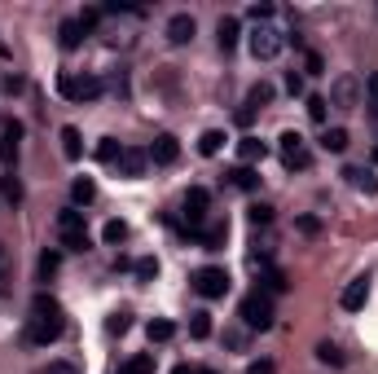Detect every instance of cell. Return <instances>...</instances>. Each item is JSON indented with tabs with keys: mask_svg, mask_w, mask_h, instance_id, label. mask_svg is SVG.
Wrapping results in <instances>:
<instances>
[{
	"mask_svg": "<svg viewBox=\"0 0 378 374\" xmlns=\"http://www.w3.org/2000/svg\"><path fill=\"white\" fill-rule=\"evenodd\" d=\"M62 331H66V313H62V304L53 295H36L31 299V317H27V343H53V339H62Z\"/></svg>",
	"mask_w": 378,
	"mask_h": 374,
	"instance_id": "cell-1",
	"label": "cell"
},
{
	"mask_svg": "<svg viewBox=\"0 0 378 374\" xmlns=\"http://www.w3.org/2000/svg\"><path fill=\"white\" fill-rule=\"evenodd\" d=\"M238 317H242V326L246 331H273V299L264 295V291H251V295H242V304H238Z\"/></svg>",
	"mask_w": 378,
	"mask_h": 374,
	"instance_id": "cell-2",
	"label": "cell"
},
{
	"mask_svg": "<svg viewBox=\"0 0 378 374\" xmlns=\"http://www.w3.org/2000/svg\"><path fill=\"white\" fill-rule=\"evenodd\" d=\"M58 238H62L66 251H88V224H84V212L80 207L58 212Z\"/></svg>",
	"mask_w": 378,
	"mask_h": 374,
	"instance_id": "cell-3",
	"label": "cell"
},
{
	"mask_svg": "<svg viewBox=\"0 0 378 374\" xmlns=\"http://www.w3.org/2000/svg\"><path fill=\"white\" fill-rule=\"evenodd\" d=\"M102 80L97 75H70V71H62L58 75V93L62 97H70V102H93V97H102Z\"/></svg>",
	"mask_w": 378,
	"mask_h": 374,
	"instance_id": "cell-4",
	"label": "cell"
},
{
	"mask_svg": "<svg viewBox=\"0 0 378 374\" xmlns=\"http://www.w3.org/2000/svg\"><path fill=\"white\" fill-rule=\"evenodd\" d=\"M246 44H251V58H256V62H273L277 53H282V44H286V40H282V31H277V27L260 22V27L251 31V40H246Z\"/></svg>",
	"mask_w": 378,
	"mask_h": 374,
	"instance_id": "cell-5",
	"label": "cell"
},
{
	"mask_svg": "<svg viewBox=\"0 0 378 374\" xmlns=\"http://www.w3.org/2000/svg\"><path fill=\"white\" fill-rule=\"evenodd\" d=\"M194 291L203 299H224V291H229V273H224L220 264H207L194 273Z\"/></svg>",
	"mask_w": 378,
	"mask_h": 374,
	"instance_id": "cell-6",
	"label": "cell"
},
{
	"mask_svg": "<svg viewBox=\"0 0 378 374\" xmlns=\"http://www.w3.org/2000/svg\"><path fill=\"white\" fill-rule=\"evenodd\" d=\"M277 141H282V163H286L290 172H304V167H313V150H308V141L299 137V133H282Z\"/></svg>",
	"mask_w": 378,
	"mask_h": 374,
	"instance_id": "cell-7",
	"label": "cell"
},
{
	"mask_svg": "<svg viewBox=\"0 0 378 374\" xmlns=\"http://www.w3.org/2000/svg\"><path fill=\"white\" fill-rule=\"evenodd\" d=\"M207 212H211V194H207L203 185H194V189L185 194V216H189V234H194V229H203V224H207Z\"/></svg>",
	"mask_w": 378,
	"mask_h": 374,
	"instance_id": "cell-8",
	"label": "cell"
},
{
	"mask_svg": "<svg viewBox=\"0 0 378 374\" xmlns=\"http://www.w3.org/2000/svg\"><path fill=\"white\" fill-rule=\"evenodd\" d=\"M145 155H149V163H159V167H172L176 159H181V141H176L172 133H163V137H154V145H149Z\"/></svg>",
	"mask_w": 378,
	"mask_h": 374,
	"instance_id": "cell-9",
	"label": "cell"
},
{
	"mask_svg": "<svg viewBox=\"0 0 378 374\" xmlns=\"http://www.w3.org/2000/svg\"><path fill=\"white\" fill-rule=\"evenodd\" d=\"M330 102H335L339 110H352V106L361 102V84L352 80V75H339V80L330 84Z\"/></svg>",
	"mask_w": 378,
	"mask_h": 374,
	"instance_id": "cell-10",
	"label": "cell"
},
{
	"mask_svg": "<svg viewBox=\"0 0 378 374\" xmlns=\"http://www.w3.org/2000/svg\"><path fill=\"white\" fill-rule=\"evenodd\" d=\"M18 141H22V123H5L0 128V163H5L9 172H14V159H18Z\"/></svg>",
	"mask_w": 378,
	"mask_h": 374,
	"instance_id": "cell-11",
	"label": "cell"
},
{
	"mask_svg": "<svg viewBox=\"0 0 378 374\" xmlns=\"http://www.w3.org/2000/svg\"><path fill=\"white\" fill-rule=\"evenodd\" d=\"M194 31H198V22H194L189 14H172V18H167V40H172V44H189Z\"/></svg>",
	"mask_w": 378,
	"mask_h": 374,
	"instance_id": "cell-12",
	"label": "cell"
},
{
	"mask_svg": "<svg viewBox=\"0 0 378 374\" xmlns=\"http://www.w3.org/2000/svg\"><path fill=\"white\" fill-rule=\"evenodd\" d=\"M365 299H369V278H357V282H347V286H343L339 304H343L347 313H357V308H365Z\"/></svg>",
	"mask_w": 378,
	"mask_h": 374,
	"instance_id": "cell-13",
	"label": "cell"
},
{
	"mask_svg": "<svg viewBox=\"0 0 378 374\" xmlns=\"http://www.w3.org/2000/svg\"><path fill=\"white\" fill-rule=\"evenodd\" d=\"M145 163H149L145 150L123 145V155H119V172H123V177H145Z\"/></svg>",
	"mask_w": 378,
	"mask_h": 374,
	"instance_id": "cell-14",
	"label": "cell"
},
{
	"mask_svg": "<svg viewBox=\"0 0 378 374\" xmlns=\"http://www.w3.org/2000/svg\"><path fill=\"white\" fill-rule=\"evenodd\" d=\"M194 238L203 242L207 251H220L224 238H229V224H224V220H211V224H203V229H194Z\"/></svg>",
	"mask_w": 378,
	"mask_h": 374,
	"instance_id": "cell-15",
	"label": "cell"
},
{
	"mask_svg": "<svg viewBox=\"0 0 378 374\" xmlns=\"http://www.w3.org/2000/svg\"><path fill=\"white\" fill-rule=\"evenodd\" d=\"M268 155V145L260 141V137H242L238 141V159H242V167H251V163H260Z\"/></svg>",
	"mask_w": 378,
	"mask_h": 374,
	"instance_id": "cell-16",
	"label": "cell"
},
{
	"mask_svg": "<svg viewBox=\"0 0 378 374\" xmlns=\"http://www.w3.org/2000/svg\"><path fill=\"white\" fill-rule=\"evenodd\" d=\"M84 36H88V31L80 27V18H66L62 27H58V40H62V48H80V44H84Z\"/></svg>",
	"mask_w": 378,
	"mask_h": 374,
	"instance_id": "cell-17",
	"label": "cell"
},
{
	"mask_svg": "<svg viewBox=\"0 0 378 374\" xmlns=\"http://www.w3.org/2000/svg\"><path fill=\"white\" fill-rule=\"evenodd\" d=\"M70 198H75V207H88L93 203V198H97V181L93 177H75V185H70Z\"/></svg>",
	"mask_w": 378,
	"mask_h": 374,
	"instance_id": "cell-18",
	"label": "cell"
},
{
	"mask_svg": "<svg viewBox=\"0 0 378 374\" xmlns=\"http://www.w3.org/2000/svg\"><path fill=\"white\" fill-rule=\"evenodd\" d=\"M216 36H220V48H224V53H229V48H238V40H242V27H238V18H220Z\"/></svg>",
	"mask_w": 378,
	"mask_h": 374,
	"instance_id": "cell-19",
	"label": "cell"
},
{
	"mask_svg": "<svg viewBox=\"0 0 378 374\" xmlns=\"http://www.w3.org/2000/svg\"><path fill=\"white\" fill-rule=\"evenodd\" d=\"M58 137H62V155H66L70 163L84 155V137H80V128H70V123H66V128H62Z\"/></svg>",
	"mask_w": 378,
	"mask_h": 374,
	"instance_id": "cell-20",
	"label": "cell"
},
{
	"mask_svg": "<svg viewBox=\"0 0 378 374\" xmlns=\"http://www.w3.org/2000/svg\"><path fill=\"white\" fill-rule=\"evenodd\" d=\"M224 141H229V137H224L220 128H207L203 137H198V155H207V159H216L220 150H224Z\"/></svg>",
	"mask_w": 378,
	"mask_h": 374,
	"instance_id": "cell-21",
	"label": "cell"
},
{
	"mask_svg": "<svg viewBox=\"0 0 378 374\" xmlns=\"http://www.w3.org/2000/svg\"><path fill=\"white\" fill-rule=\"evenodd\" d=\"M347 145H352L347 128H325V133H321V150H330V155H343Z\"/></svg>",
	"mask_w": 378,
	"mask_h": 374,
	"instance_id": "cell-22",
	"label": "cell"
},
{
	"mask_svg": "<svg viewBox=\"0 0 378 374\" xmlns=\"http://www.w3.org/2000/svg\"><path fill=\"white\" fill-rule=\"evenodd\" d=\"M343 177H347L352 185H357V189H365V194H378V177H374L369 167H347Z\"/></svg>",
	"mask_w": 378,
	"mask_h": 374,
	"instance_id": "cell-23",
	"label": "cell"
},
{
	"mask_svg": "<svg viewBox=\"0 0 378 374\" xmlns=\"http://www.w3.org/2000/svg\"><path fill=\"white\" fill-rule=\"evenodd\" d=\"M229 181H233L238 189H246V194H251V189H260V172H256V167H242V163H238V167L229 172Z\"/></svg>",
	"mask_w": 378,
	"mask_h": 374,
	"instance_id": "cell-24",
	"label": "cell"
},
{
	"mask_svg": "<svg viewBox=\"0 0 378 374\" xmlns=\"http://www.w3.org/2000/svg\"><path fill=\"white\" fill-rule=\"evenodd\" d=\"M286 291H290L286 273H282V269H264V295L273 299V295H286Z\"/></svg>",
	"mask_w": 378,
	"mask_h": 374,
	"instance_id": "cell-25",
	"label": "cell"
},
{
	"mask_svg": "<svg viewBox=\"0 0 378 374\" xmlns=\"http://www.w3.org/2000/svg\"><path fill=\"white\" fill-rule=\"evenodd\" d=\"M145 335H149V343H167V339H176V326H172L167 317H154L145 326Z\"/></svg>",
	"mask_w": 378,
	"mask_h": 374,
	"instance_id": "cell-26",
	"label": "cell"
},
{
	"mask_svg": "<svg viewBox=\"0 0 378 374\" xmlns=\"http://www.w3.org/2000/svg\"><path fill=\"white\" fill-rule=\"evenodd\" d=\"M273 102V84H251V93H246V110H256V106H268Z\"/></svg>",
	"mask_w": 378,
	"mask_h": 374,
	"instance_id": "cell-27",
	"label": "cell"
},
{
	"mask_svg": "<svg viewBox=\"0 0 378 374\" xmlns=\"http://www.w3.org/2000/svg\"><path fill=\"white\" fill-rule=\"evenodd\" d=\"M119 374H154V353H137L128 365H123Z\"/></svg>",
	"mask_w": 378,
	"mask_h": 374,
	"instance_id": "cell-28",
	"label": "cell"
},
{
	"mask_svg": "<svg viewBox=\"0 0 378 374\" xmlns=\"http://www.w3.org/2000/svg\"><path fill=\"white\" fill-rule=\"evenodd\" d=\"M189 335H194V339H207V335H211V313H203V308L189 313Z\"/></svg>",
	"mask_w": 378,
	"mask_h": 374,
	"instance_id": "cell-29",
	"label": "cell"
},
{
	"mask_svg": "<svg viewBox=\"0 0 378 374\" xmlns=\"http://www.w3.org/2000/svg\"><path fill=\"white\" fill-rule=\"evenodd\" d=\"M132 273H137V282H154V278H159V260H154V256H141V260L132 264Z\"/></svg>",
	"mask_w": 378,
	"mask_h": 374,
	"instance_id": "cell-30",
	"label": "cell"
},
{
	"mask_svg": "<svg viewBox=\"0 0 378 374\" xmlns=\"http://www.w3.org/2000/svg\"><path fill=\"white\" fill-rule=\"evenodd\" d=\"M0 194H5V198H9V203H14V207L22 203V181L14 177V172H5V177H0Z\"/></svg>",
	"mask_w": 378,
	"mask_h": 374,
	"instance_id": "cell-31",
	"label": "cell"
},
{
	"mask_svg": "<svg viewBox=\"0 0 378 374\" xmlns=\"http://www.w3.org/2000/svg\"><path fill=\"white\" fill-rule=\"evenodd\" d=\"M317 361H325V365H343V353H339L330 339H321V343H317Z\"/></svg>",
	"mask_w": 378,
	"mask_h": 374,
	"instance_id": "cell-32",
	"label": "cell"
},
{
	"mask_svg": "<svg viewBox=\"0 0 378 374\" xmlns=\"http://www.w3.org/2000/svg\"><path fill=\"white\" fill-rule=\"evenodd\" d=\"M119 155H123V145L115 137H106L102 145H97V159H102V163H119Z\"/></svg>",
	"mask_w": 378,
	"mask_h": 374,
	"instance_id": "cell-33",
	"label": "cell"
},
{
	"mask_svg": "<svg viewBox=\"0 0 378 374\" xmlns=\"http://www.w3.org/2000/svg\"><path fill=\"white\" fill-rule=\"evenodd\" d=\"M58 269H62V251H44L40 256V278H53Z\"/></svg>",
	"mask_w": 378,
	"mask_h": 374,
	"instance_id": "cell-34",
	"label": "cell"
},
{
	"mask_svg": "<svg viewBox=\"0 0 378 374\" xmlns=\"http://www.w3.org/2000/svg\"><path fill=\"white\" fill-rule=\"evenodd\" d=\"M102 238L115 246V242H123V238H128V224H123V220H106V229H102Z\"/></svg>",
	"mask_w": 378,
	"mask_h": 374,
	"instance_id": "cell-35",
	"label": "cell"
},
{
	"mask_svg": "<svg viewBox=\"0 0 378 374\" xmlns=\"http://www.w3.org/2000/svg\"><path fill=\"white\" fill-rule=\"evenodd\" d=\"M128 326H132V313H110V321H106V331H110V335H123Z\"/></svg>",
	"mask_w": 378,
	"mask_h": 374,
	"instance_id": "cell-36",
	"label": "cell"
},
{
	"mask_svg": "<svg viewBox=\"0 0 378 374\" xmlns=\"http://www.w3.org/2000/svg\"><path fill=\"white\" fill-rule=\"evenodd\" d=\"M102 14H106V9H84V14H80V27H84V31H93L97 22H102Z\"/></svg>",
	"mask_w": 378,
	"mask_h": 374,
	"instance_id": "cell-37",
	"label": "cell"
},
{
	"mask_svg": "<svg viewBox=\"0 0 378 374\" xmlns=\"http://www.w3.org/2000/svg\"><path fill=\"white\" fill-rule=\"evenodd\" d=\"M308 115H313L317 123H325V97H308Z\"/></svg>",
	"mask_w": 378,
	"mask_h": 374,
	"instance_id": "cell-38",
	"label": "cell"
},
{
	"mask_svg": "<svg viewBox=\"0 0 378 374\" xmlns=\"http://www.w3.org/2000/svg\"><path fill=\"white\" fill-rule=\"evenodd\" d=\"M268 220H273V207H264V203L251 207V224H268Z\"/></svg>",
	"mask_w": 378,
	"mask_h": 374,
	"instance_id": "cell-39",
	"label": "cell"
},
{
	"mask_svg": "<svg viewBox=\"0 0 378 374\" xmlns=\"http://www.w3.org/2000/svg\"><path fill=\"white\" fill-rule=\"evenodd\" d=\"M44 374H80V370H75L70 361H48V365H44Z\"/></svg>",
	"mask_w": 378,
	"mask_h": 374,
	"instance_id": "cell-40",
	"label": "cell"
},
{
	"mask_svg": "<svg viewBox=\"0 0 378 374\" xmlns=\"http://www.w3.org/2000/svg\"><path fill=\"white\" fill-rule=\"evenodd\" d=\"M246 14H251V18H256V22H268V18H273V5H251Z\"/></svg>",
	"mask_w": 378,
	"mask_h": 374,
	"instance_id": "cell-41",
	"label": "cell"
},
{
	"mask_svg": "<svg viewBox=\"0 0 378 374\" xmlns=\"http://www.w3.org/2000/svg\"><path fill=\"white\" fill-rule=\"evenodd\" d=\"M304 66H308V75H321V71H325V62H321V53H308V58H304Z\"/></svg>",
	"mask_w": 378,
	"mask_h": 374,
	"instance_id": "cell-42",
	"label": "cell"
},
{
	"mask_svg": "<svg viewBox=\"0 0 378 374\" xmlns=\"http://www.w3.org/2000/svg\"><path fill=\"white\" fill-rule=\"evenodd\" d=\"M286 88H290V93H304V75L290 71V75H286Z\"/></svg>",
	"mask_w": 378,
	"mask_h": 374,
	"instance_id": "cell-43",
	"label": "cell"
},
{
	"mask_svg": "<svg viewBox=\"0 0 378 374\" xmlns=\"http://www.w3.org/2000/svg\"><path fill=\"white\" fill-rule=\"evenodd\" d=\"M246 374H273V361H251Z\"/></svg>",
	"mask_w": 378,
	"mask_h": 374,
	"instance_id": "cell-44",
	"label": "cell"
},
{
	"mask_svg": "<svg viewBox=\"0 0 378 374\" xmlns=\"http://www.w3.org/2000/svg\"><path fill=\"white\" fill-rule=\"evenodd\" d=\"M299 229H304V234H317L321 220H317V216H304V220H299Z\"/></svg>",
	"mask_w": 378,
	"mask_h": 374,
	"instance_id": "cell-45",
	"label": "cell"
},
{
	"mask_svg": "<svg viewBox=\"0 0 378 374\" xmlns=\"http://www.w3.org/2000/svg\"><path fill=\"white\" fill-rule=\"evenodd\" d=\"M224 343H229V348H242V331H224Z\"/></svg>",
	"mask_w": 378,
	"mask_h": 374,
	"instance_id": "cell-46",
	"label": "cell"
},
{
	"mask_svg": "<svg viewBox=\"0 0 378 374\" xmlns=\"http://www.w3.org/2000/svg\"><path fill=\"white\" fill-rule=\"evenodd\" d=\"M365 88H369V97H374V102H378V71L369 75V84H365Z\"/></svg>",
	"mask_w": 378,
	"mask_h": 374,
	"instance_id": "cell-47",
	"label": "cell"
},
{
	"mask_svg": "<svg viewBox=\"0 0 378 374\" xmlns=\"http://www.w3.org/2000/svg\"><path fill=\"white\" fill-rule=\"evenodd\" d=\"M172 374H198V370H194V365H176Z\"/></svg>",
	"mask_w": 378,
	"mask_h": 374,
	"instance_id": "cell-48",
	"label": "cell"
},
{
	"mask_svg": "<svg viewBox=\"0 0 378 374\" xmlns=\"http://www.w3.org/2000/svg\"><path fill=\"white\" fill-rule=\"evenodd\" d=\"M0 58H9V48H5V40H0Z\"/></svg>",
	"mask_w": 378,
	"mask_h": 374,
	"instance_id": "cell-49",
	"label": "cell"
},
{
	"mask_svg": "<svg viewBox=\"0 0 378 374\" xmlns=\"http://www.w3.org/2000/svg\"><path fill=\"white\" fill-rule=\"evenodd\" d=\"M198 374H216V370H198Z\"/></svg>",
	"mask_w": 378,
	"mask_h": 374,
	"instance_id": "cell-50",
	"label": "cell"
},
{
	"mask_svg": "<svg viewBox=\"0 0 378 374\" xmlns=\"http://www.w3.org/2000/svg\"><path fill=\"white\" fill-rule=\"evenodd\" d=\"M0 260H5V246H0Z\"/></svg>",
	"mask_w": 378,
	"mask_h": 374,
	"instance_id": "cell-51",
	"label": "cell"
},
{
	"mask_svg": "<svg viewBox=\"0 0 378 374\" xmlns=\"http://www.w3.org/2000/svg\"><path fill=\"white\" fill-rule=\"evenodd\" d=\"M374 159H378V145H374Z\"/></svg>",
	"mask_w": 378,
	"mask_h": 374,
	"instance_id": "cell-52",
	"label": "cell"
}]
</instances>
